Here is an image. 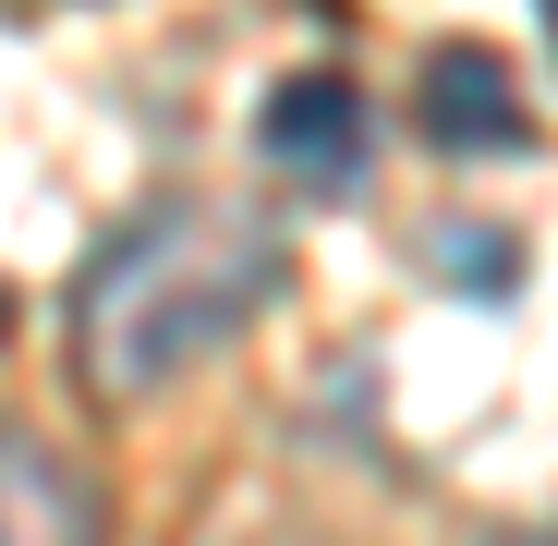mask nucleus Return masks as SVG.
<instances>
[{
	"instance_id": "nucleus-3",
	"label": "nucleus",
	"mask_w": 558,
	"mask_h": 546,
	"mask_svg": "<svg viewBox=\"0 0 558 546\" xmlns=\"http://www.w3.org/2000/svg\"><path fill=\"white\" fill-rule=\"evenodd\" d=\"M255 146H267L279 170H292L304 195H340V182L364 170V98H352L340 73H292V85H279V98H267Z\"/></svg>"
},
{
	"instance_id": "nucleus-4",
	"label": "nucleus",
	"mask_w": 558,
	"mask_h": 546,
	"mask_svg": "<svg viewBox=\"0 0 558 546\" xmlns=\"http://www.w3.org/2000/svg\"><path fill=\"white\" fill-rule=\"evenodd\" d=\"M425 134H437L449 158H510V146H534V110H522L510 61H498V49H437V61H425Z\"/></svg>"
},
{
	"instance_id": "nucleus-1",
	"label": "nucleus",
	"mask_w": 558,
	"mask_h": 546,
	"mask_svg": "<svg viewBox=\"0 0 558 546\" xmlns=\"http://www.w3.org/2000/svg\"><path fill=\"white\" fill-rule=\"evenodd\" d=\"M279 292V231L255 207H219V195H182V207H146L134 231H110L85 255V292H73V352H85V389L98 401H146Z\"/></svg>"
},
{
	"instance_id": "nucleus-5",
	"label": "nucleus",
	"mask_w": 558,
	"mask_h": 546,
	"mask_svg": "<svg viewBox=\"0 0 558 546\" xmlns=\"http://www.w3.org/2000/svg\"><path fill=\"white\" fill-rule=\"evenodd\" d=\"M534 13H546V37H558V0H534Z\"/></svg>"
},
{
	"instance_id": "nucleus-2",
	"label": "nucleus",
	"mask_w": 558,
	"mask_h": 546,
	"mask_svg": "<svg viewBox=\"0 0 558 546\" xmlns=\"http://www.w3.org/2000/svg\"><path fill=\"white\" fill-rule=\"evenodd\" d=\"M0 546H110L98 474L61 462L37 425H0Z\"/></svg>"
}]
</instances>
